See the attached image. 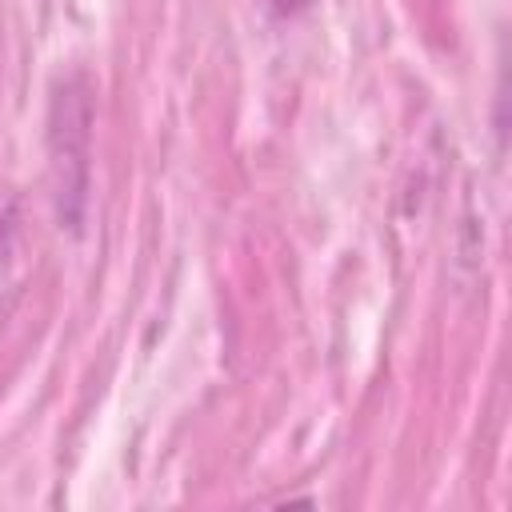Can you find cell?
Segmentation results:
<instances>
[{
  "label": "cell",
  "mask_w": 512,
  "mask_h": 512,
  "mask_svg": "<svg viewBox=\"0 0 512 512\" xmlns=\"http://www.w3.org/2000/svg\"><path fill=\"white\" fill-rule=\"evenodd\" d=\"M88 136H92V92L84 76H68L52 96L48 144L56 172V212L60 224L80 228V212L88 200Z\"/></svg>",
  "instance_id": "obj_1"
}]
</instances>
